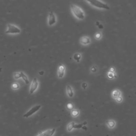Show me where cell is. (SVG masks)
<instances>
[{"label": "cell", "mask_w": 136, "mask_h": 136, "mask_svg": "<svg viewBox=\"0 0 136 136\" xmlns=\"http://www.w3.org/2000/svg\"><path fill=\"white\" fill-rule=\"evenodd\" d=\"M71 9L72 13L79 20H83L85 18V13L83 10L79 6L75 4H72L71 6Z\"/></svg>", "instance_id": "6da1fadb"}, {"label": "cell", "mask_w": 136, "mask_h": 136, "mask_svg": "<svg viewBox=\"0 0 136 136\" xmlns=\"http://www.w3.org/2000/svg\"><path fill=\"white\" fill-rule=\"evenodd\" d=\"M85 1L88 2L91 6L96 8L104 10L110 9V7L107 4L101 1L100 0H85Z\"/></svg>", "instance_id": "7a4b0ae2"}, {"label": "cell", "mask_w": 136, "mask_h": 136, "mask_svg": "<svg viewBox=\"0 0 136 136\" xmlns=\"http://www.w3.org/2000/svg\"><path fill=\"white\" fill-rule=\"evenodd\" d=\"M21 33V30L19 27L12 24H8L7 29L6 31V34H18Z\"/></svg>", "instance_id": "3957f363"}, {"label": "cell", "mask_w": 136, "mask_h": 136, "mask_svg": "<svg viewBox=\"0 0 136 136\" xmlns=\"http://www.w3.org/2000/svg\"><path fill=\"white\" fill-rule=\"evenodd\" d=\"M41 108V105H37L34 106V107L30 108V109L29 110L28 112L24 114V117L28 118L29 117H30L31 115L34 114L35 113H36V112H37L38 111H39Z\"/></svg>", "instance_id": "277c9868"}, {"label": "cell", "mask_w": 136, "mask_h": 136, "mask_svg": "<svg viewBox=\"0 0 136 136\" xmlns=\"http://www.w3.org/2000/svg\"><path fill=\"white\" fill-rule=\"evenodd\" d=\"M56 23V18L55 14L53 11H51L49 13L48 19V24L49 26H52L55 24Z\"/></svg>", "instance_id": "5b68a950"}, {"label": "cell", "mask_w": 136, "mask_h": 136, "mask_svg": "<svg viewBox=\"0 0 136 136\" xmlns=\"http://www.w3.org/2000/svg\"><path fill=\"white\" fill-rule=\"evenodd\" d=\"M38 83L37 79L36 78H34L33 81H32L30 87V93L31 94H33L34 91L37 89V88L38 87Z\"/></svg>", "instance_id": "8992f818"}, {"label": "cell", "mask_w": 136, "mask_h": 136, "mask_svg": "<svg viewBox=\"0 0 136 136\" xmlns=\"http://www.w3.org/2000/svg\"><path fill=\"white\" fill-rule=\"evenodd\" d=\"M55 132V129L47 130L41 133L37 136H52Z\"/></svg>", "instance_id": "52a82bcc"}, {"label": "cell", "mask_w": 136, "mask_h": 136, "mask_svg": "<svg viewBox=\"0 0 136 136\" xmlns=\"http://www.w3.org/2000/svg\"><path fill=\"white\" fill-rule=\"evenodd\" d=\"M65 66L63 64H60L58 68V77L59 78H62L64 76V71H65Z\"/></svg>", "instance_id": "ba28073f"}, {"label": "cell", "mask_w": 136, "mask_h": 136, "mask_svg": "<svg viewBox=\"0 0 136 136\" xmlns=\"http://www.w3.org/2000/svg\"><path fill=\"white\" fill-rule=\"evenodd\" d=\"M90 42L91 41L90 38L87 36H84L80 39V43L84 45H88L90 43Z\"/></svg>", "instance_id": "9c48e42d"}, {"label": "cell", "mask_w": 136, "mask_h": 136, "mask_svg": "<svg viewBox=\"0 0 136 136\" xmlns=\"http://www.w3.org/2000/svg\"><path fill=\"white\" fill-rule=\"evenodd\" d=\"M122 95V93H121V91L118 89H114L112 91V93H111V96H112V98H113L114 99H115L116 98H117L118 97H119V96Z\"/></svg>", "instance_id": "30bf717a"}, {"label": "cell", "mask_w": 136, "mask_h": 136, "mask_svg": "<svg viewBox=\"0 0 136 136\" xmlns=\"http://www.w3.org/2000/svg\"><path fill=\"white\" fill-rule=\"evenodd\" d=\"M106 125L110 129H113L116 125V122L113 120H108L106 122Z\"/></svg>", "instance_id": "8fae6325"}, {"label": "cell", "mask_w": 136, "mask_h": 136, "mask_svg": "<svg viewBox=\"0 0 136 136\" xmlns=\"http://www.w3.org/2000/svg\"><path fill=\"white\" fill-rule=\"evenodd\" d=\"M66 90H67V93H68V95L70 97H72L74 95V93H73V91L72 88L70 86L68 85L66 86Z\"/></svg>", "instance_id": "7c38bea8"}, {"label": "cell", "mask_w": 136, "mask_h": 136, "mask_svg": "<svg viewBox=\"0 0 136 136\" xmlns=\"http://www.w3.org/2000/svg\"><path fill=\"white\" fill-rule=\"evenodd\" d=\"M73 58L74 60H75L77 62H79L80 59L81 58V55L80 53H77L74 54Z\"/></svg>", "instance_id": "4fadbf2b"}, {"label": "cell", "mask_w": 136, "mask_h": 136, "mask_svg": "<svg viewBox=\"0 0 136 136\" xmlns=\"http://www.w3.org/2000/svg\"><path fill=\"white\" fill-rule=\"evenodd\" d=\"M107 77L110 79H114L117 76H116V73L115 72H108L107 73Z\"/></svg>", "instance_id": "5bb4252c"}, {"label": "cell", "mask_w": 136, "mask_h": 136, "mask_svg": "<svg viewBox=\"0 0 136 136\" xmlns=\"http://www.w3.org/2000/svg\"><path fill=\"white\" fill-rule=\"evenodd\" d=\"M21 73V78H23V79L24 81V82L26 84H28L29 83V80L28 79V78H27V77L26 76L25 74H24V72H20Z\"/></svg>", "instance_id": "9a60e30c"}, {"label": "cell", "mask_w": 136, "mask_h": 136, "mask_svg": "<svg viewBox=\"0 0 136 136\" xmlns=\"http://www.w3.org/2000/svg\"><path fill=\"white\" fill-rule=\"evenodd\" d=\"M75 123L73 122H72L69 123L67 127V129L69 131H71L73 129H74V125H75Z\"/></svg>", "instance_id": "2e32d148"}, {"label": "cell", "mask_w": 136, "mask_h": 136, "mask_svg": "<svg viewBox=\"0 0 136 136\" xmlns=\"http://www.w3.org/2000/svg\"><path fill=\"white\" fill-rule=\"evenodd\" d=\"M87 124V122H84L81 124H75L74 125V128L75 129H80L82 128L83 125H85Z\"/></svg>", "instance_id": "e0dca14e"}, {"label": "cell", "mask_w": 136, "mask_h": 136, "mask_svg": "<svg viewBox=\"0 0 136 136\" xmlns=\"http://www.w3.org/2000/svg\"><path fill=\"white\" fill-rule=\"evenodd\" d=\"M79 111L77 110H73L71 112V114H72V117H76L79 115Z\"/></svg>", "instance_id": "ac0fdd59"}, {"label": "cell", "mask_w": 136, "mask_h": 136, "mask_svg": "<svg viewBox=\"0 0 136 136\" xmlns=\"http://www.w3.org/2000/svg\"><path fill=\"white\" fill-rule=\"evenodd\" d=\"M97 70H98V69L96 65H93L90 68L91 72H92L93 73H96L97 71Z\"/></svg>", "instance_id": "d6986e66"}, {"label": "cell", "mask_w": 136, "mask_h": 136, "mask_svg": "<svg viewBox=\"0 0 136 136\" xmlns=\"http://www.w3.org/2000/svg\"><path fill=\"white\" fill-rule=\"evenodd\" d=\"M12 88L13 89H17L19 88V85L18 83H14L12 85Z\"/></svg>", "instance_id": "ffe728a7"}, {"label": "cell", "mask_w": 136, "mask_h": 136, "mask_svg": "<svg viewBox=\"0 0 136 136\" xmlns=\"http://www.w3.org/2000/svg\"><path fill=\"white\" fill-rule=\"evenodd\" d=\"M14 78L16 79H18L21 78V75L20 72H16L14 73Z\"/></svg>", "instance_id": "44dd1931"}, {"label": "cell", "mask_w": 136, "mask_h": 136, "mask_svg": "<svg viewBox=\"0 0 136 136\" xmlns=\"http://www.w3.org/2000/svg\"><path fill=\"white\" fill-rule=\"evenodd\" d=\"M114 100H115V101H116V102H117V103H121V102H122V101H123V98H122V96H119V97L116 98L115 99H114Z\"/></svg>", "instance_id": "7402d4cb"}, {"label": "cell", "mask_w": 136, "mask_h": 136, "mask_svg": "<svg viewBox=\"0 0 136 136\" xmlns=\"http://www.w3.org/2000/svg\"><path fill=\"white\" fill-rule=\"evenodd\" d=\"M66 107H67V108L69 110H71L73 108L74 106L72 103H68L67 105H66Z\"/></svg>", "instance_id": "603a6c76"}, {"label": "cell", "mask_w": 136, "mask_h": 136, "mask_svg": "<svg viewBox=\"0 0 136 136\" xmlns=\"http://www.w3.org/2000/svg\"><path fill=\"white\" fill-rule=\"evenodd\" d=\"M95 38L97 39H99L101 38L102 37V34H101L100 33H96V34L95 35Z\"/></svg>", "instance_id": "cb8c5ba5"}, {"label": "cell", "mask_w": 136, "mask_h": 136, "mask_svg": "<svg viewBox=\"0 0 136 136\" xmlns=\"http://www.w3.org/2000/svg\"><path fill=\"white\" fill-rule=\"evenodd\" d=\"M81 87L83 89H86L87 87H88V85L86 83H83L81 85Z\"/></svg>", "instance_id": "d4e9b609"}, {"label": "cell", "mask_w": 136, "mask_h": 136, "mask_svg": "<svg viewBox=\"0 0 136 136\" xmlns=\"http://www.w3.org/2000/svg\"><path fill=\"white\" fill-rule=\"evenodd\" d=\"M110 72H115V69L114 67H111L110 69Z\"/></svg>", "instance_id": "484cf974"}, {"label": "cell", "mask_w": 136, "mask_h": 136, "mask_svg": "<svg viewBox=\"0 0 136 136\" xmlns=\"http://www.w3.org/2000/svg\"><path fill=\"white\" fill-rule=\"evenodd\" d=\"M98 28H100V29H102V28H103V26L102 24H99V25L98 26Z\"/></svg>", "instance_id": "4316f807"}, {"label": "cell", "mask_w": 136, "mask_h": 136, "mask_svg": "<svg viewBox=\"0 0 136 136\" xmlns=\"http://www.w3.org/2000/svg\"><path fill=\"white\" fill-rule=\"evenodd\" d=\"M82 128L83 129V130H87V128L86 127L85 125H83V127L82 128Z\"/></svg>", "instance_id": "83f0119b"}, {"label": "cell", "mask_w": 136, "mask_h": 136, "mask_svg": "<svg viewBox=\"0 0 136 136\" xmlns=\"http://www.w3.org/2000/svg\"><path fill=\"white\" fill-rule=\"evenodd\" d=\"M44 72L43 71H40V72H39V75H41V76H43L44 75Z\"/></svg>", "instance_id": "f1b7e54d"}, {"label": "cell", "mask_w": 136, "mask_h": 136, "mask_svg": "<svg viewBox=\"0 0 136 136\" xmlns=\"http://www.w3.org/2000/svg\"><path fill=\"white\" fill-rule=\"evenodd\" d=\"M100 24V23H99L98 21H97V23H96V25H97V26H98Z\"/></svg>", "instance_id": "f546056e"}]
</instances>
